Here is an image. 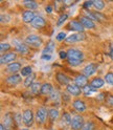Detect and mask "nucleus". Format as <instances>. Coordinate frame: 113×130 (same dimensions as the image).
Segmentation results:
<instances>
[{
    "label": "nucleus",
    "mask_w": 113,
    "mask_h": 130,
    "mask_svg": "<svg viewBox=\"0 0 113 130\" xmlns=\"http://www.w3.org/2000/svg\"><path fill=\"white\" fill-rule=\"evenodd\" d=\"M67 61L71 66H79L84 61V55L80 50L69 48L67 51Z\"/></svg>",
    "instance_id": "1"
},
{
    "label": "nucleus",
    "mask_w": 113,
    "mask_h": 130,
    "mask_svg": "<svg viewBox=\"0 0 113 130\" xmlns=\"http://www.w3.org/2000/svg\"><path fill=\"white\" fill-rule=\"evenodd\" d=\"M47 117H48V110L45 107H40L37 109L35 119L38 125H43L45 123Z\"/></svg>",
    "instance_id": "2"
},
{
    "label": "nucleus",
    "mask_w": 113,
    "mask_h": 130,
    "mask_svg": "<svg viewBox=\"0 0 113 130\" xmlns=\"http://www.w3.org/2000/svg\"><path fill=\"white\" fill-rule=\"evenodd\" d=\"M22 119H23L24 126H26L27 128L31 127L34 124V120H35L34 112L31 111V109H25L22 113Z\"/></svg>",
    "instance_id": "3"
},
{
    "label": "nucleus",
    "mask_w": 113,
    "mask_h": 130,
    "mask_svg": "<svg viewBox=\"0 0 113 130\" xmlns=\"http://www.w3.org/2000/svg\"><path fill=\"white\" fill-rule=\"evenodd\" d=\"M85 121H84V118L81 116V115H76L72 117V121H71V125H70V128L72 130H81L84 125H85Z\"/></svg>",
    "instance_id": "4"
},
{
    "label": "nucleus",
    "mask_w": 113,
    "mask_h": 130,
    "mask_svg": "<svg viewBox=\"0 0 113 130\" xmlns=\"http://www.w3.org/2000/svg\"><path fill=\"white\" fill-rule=\"evenodd\" d=\"M24 43L26 45H30L34 47H39L42 44V39L40 38L38 35H29L25 38L24 40Z\"/></svg>",
    "instance_id": "5"
},
{
    "label": "nucleus",
    "mask_w": 113,
    "mask_h": 130,
    "mask_svg": "<svg viewBox=\"0 0 113 130\" xmlns=\"http://www.w3.org/2000/svg\"><path fill=\"white\" fill-rule=\"evenodd\" d=\"M14 121H15V118H13L11 112L5 113L3 116V119H2V125H3L4 129L5 130H13Z\"/></svg>",
    "instance_id": "6"
},
{
    "label": "nucleus",
    "mask_w": 113,
    "mask_h": 130,
    "mask_svg": "<svg viewBox=\"0 0 113 130\" xmlns=\"http://www.w3.org/2000/svg\"><path fill=\"white\" fill-rule=\"evenodd\" d=\"M86 39V36L84 32H79V34H71L69 35L66 40H65V42L66 43H77V42H81V41H83V40Z\"/></svg>",
    "instance_id": "7"
},
{
    "label": "nucleus",
    "mask_w": 113,
    "mask_h": 130,
    "mask_svg": "<svg viewBox=\"0 0 113 130\" xmlns=\"http://www.w3.org/2000/svg\"><path fill=\"white\" fill-rule=\"evenodd\" d=\"M13 44L15 46V50L16 52H18L19 54H22V55H25L28 53V46L24 43V42H20L19 40H13Z\"/></svg>",
    "instance_id": "8"
},
{
    "label": "nucleus",
    "mask_w": 113,
    "mask_h": 130,
    "mask_svg": "<svg viewBox=\"0 0 113 130\" xmlns=\"http://www.w3.org/2000/svg\"><path fill=\"white\" fill-rule=\"evenodd\" d=\"M66 91L70 94V95H73V96H79L81 93L83 92V89L81 88V87H79L77 84H72V83H70L69 85H67L66 86Z\"/></svg>",
    "instance_id": "9"
},
{
    "label": "nucleus",
    "mask_w": 113,
    "mask_h": 130,
    "mask_svg": "<svg viewBox=\"0 0 113 130\" xmlns=\"http://www.w3.org/2000/svg\"><path fill=\"white\" fill-rule=\"evenodd\" d=\"M16 58H17V55L15 53H6L4 55H1V59H0V62L1 64H11L13 62H15Z\"/></svg>",
    "instance_id": "10"
},
{
    "label": "nucleus",
    "mask_w": 113,
    "mask_h": 130,
    "mask_svg": "<svg viewBox=\"0 0 113 130\" xmlns=\"http://www.w3.org/2000/svg\"><path fill=\"white\" fill-rule=\"evenodd\" d=\"M96 70H98V64H95V63H89V64H87L86 66L84 67L83 69V72H84V75L86 77H89V76H92L94 75Z\"/></svg>",
    "instance_id": "11"
},
{
    "label": "nucleus",
    "mask_w": 113,
    "mask_h": 130,
    "mask_svg": "<svg viewBox=\"0 0 113 130\" xmlns=\"http://www.w3.org/2000/svg\"><path fill=\"white\" fill-rule=\"evenodd\" d=\"M31 26L34 28H37V29H40V28H43L46 24V21L45 19L42 17V16H36V18L34 19V21L30 23Z\"/></svg>",
    "instance_id": "12"
},
{
    "label": "nucleus",
    "mask_w": 113,
    "mask_h": 130,
    "mask_svg": "<svg viewBox=\"0 0 113 130\" xmlns=\"http://www.w3.org/2000/svg\"><path fill=\"white\" fill-rule=\"evenodd\" d=\"M21 81H22V77L21 75H18V74L9 76L5 79V82L9 85H18L19 83H21Z\"/></svg>",
    "instance_id": "13"
},
{
    "label": "nucleus",
    "mask_w": 113,
    "mask_h": 130,
    "mask_svg": "<svg viewBox=\"0 0 113 130\" xmlns=\"http://www.w3.org/2000/svg\"><path fill=\"white\" fill-rule=\"evenodd\" d=\"M55 78H56V81L59 82V84L62 86H67L70 84V79L65 74H63V72H56Z\"/></svg>",
    "instance_id": "14"
},
{
    "label": "nucleus",
    "mask_w": 113,
    "mask_h": 130,
    "mask_svg": "<svg viewBox=\"0 0 113 130\" xmlns=\"http://www.w3.org/2000/svg\"><path fill=\"white\" fill-rule=\"evenodd\" d=\"M80 22L82 23V25L84 26V28H88V29H92L95 27V23L89 19L88 17H85V16H82V17L80 18Z\"/></svg>",
    "instance_id": "15"
},
{
    "label": "nucleus",
    "mask_w": 113,
    "mask_h": 130,
    "mask_svg": "<svg viewBox=\"0 0 113 130\" xmlns=\"http://www.w3.org/2000/svg\"><path fill=\"white\" fill-rule=\"evenodd\" d=\"M36 18V15L33 11H25V12H23L22 13V20L23 22H25V23H31L34 21V19Z\"/></svg>",
    "instance_id": "16"
},
{
    "label": "nucleus",
    "mask_w": 113,
    "mask_h": 130,
    "mask_svg": "<svg viewBox=\"0 0 113 130\" xmlns=\"http://www.w3.org/2000/svg\"><path fill=\"white\" fill-rule=\"evenodd\" d=\"M87 83H88V77H86L85 75H79L74 79V84H77L81 88H84L86 85H88Z\"/></svg>",
    "instance_id": "17"
},
{
    "label": "nucleus",
    "mask_w": 113,
    "mask_h": 130,
    "mask_svg": "<svg viewBox=\"0 0 113 130\" xmlns=\"http://www.w3.org/2000/svg\"><path fill=\"white\" fill-rule=\"evenodd\" d=\"M72 106L73 108L78 111V112H84L86 110V104L84 103V101H82L81 99H77L72 102Z\"/></svg>",
    "instance_id": "18"
},
{
    "label": "nucleus",
    "mask_w": 113,
    "mask_h": 130,
    "mask_svg": "<svg viewBox=\"0 0 113 130\" xmlns=\"http://www.w3.org/2000/svg\"><path fill=\"white\" fill-rule=\"evenodd\" d=\"M21 69H22L21 68V63H19V62H13V63L7 65V67H6V70L9 72H11L12 75L17 74L19 70L21 71Z\"/></svg>",
    "instance_id": "19"
},
{
    "label": "nucleus",
    "mask_w": 113,
    "mask_h": 130,
    "mask_svg": "<svg viewBox=\"0 0 113 130\" xmlns=\"http://www.w3.org/2000/svg\"><path fill=\"white\" fill-rule=\"evenodd\" d=\"M69 28L72 29V30H76V31H79V32H83L84 31V26L82 25V23L80 21H77V20H72L69 22Z\"/></svg>",
    "instance_id": "20"
},
{
    "label": "nucleus",
    "mask_w": 113,
    "mask_h": 130,
    "mask_svg": "<svg viewBox=\"0 0 113 130\" xmlns=\"http://www.w3.org/2000/svg\"><path fill=\"white\" fill-rule=\"evenodd\" d=\"M71 121H72V118L70 116V113L69 112H63V115L61 117V125L63 127L70 126L71 125Z\"/></svg>",
    "instance_id": "21"
},
{
    "label": "nucleus",
    "mask_w": 113,
    "mask_h": 130,
    "mask_svg": "<svg viewBox=\"0 0 113 130\" xmlns=\"http://www.w3.org/2000/svg\"><path fill=\"white\" fill-rule=\"evenodd\" d=\"M53 90H54L53 86L50 83H44L41 86V91H40V93L44 94V95H50Z\"/></svg>",
    "instance_id": "22"
},
{
    "label": "nucleus",
    "mask_w": 113,
    "mask_h": 130,
    "mask_svg": "<svg viewBox=\"0 0 113 130\" xmlns=\"http://www.w3.org/2000/svg\"><path fill=\"white\" fill-rule=\"evenodd\" d=\"M90 85L95 88V89H100L102 88L104 85H105V80L100 78V77H96V78H93L91 80V82H90Z\"/></svg>",
    "instance_id": "23"
},
{
    "label": "nucleus",
    "mask_w": 113,
    "mask_h": 130,
    "mask_svg": "<svg viewBox=\"0 0 113 130\" xmlns=\"http://www.w3.org/2000/svg\"><path fill=\"white\" fill-rule=\"evenodd\" d=\"M59 117H60V112L56 108H50L48 110V118H49L51 123H54L59 119Z\"/></svg>",
    "instance_id": "24"
},
{
    "label": "nucleus",
    "mask_w": 113,
    "mask_h": 130,
    "mask_svg": "<svg viewBox=\"0 0 113 130\" xmlns=\"http://www.w3.org/2000/svg\"><path fill=\"white\" fill-rule=\"evenodd\" d=\"M22 4L28 9V11H36L38 9V3L36 1H33V0H26V1H23Z\"/></svg>",
    "instance_id": "25"
},
{
    "label": "nucleus",
    "mask_w": 113,
    "mask_h": 130,
    "mask_svg": "<svg viewBox=\"0 0 113 130\" xmlns=\"http://www.w3.org/2000/svg\"><path fill=\"white\" fill-rule=\"evenodd\" d=\"M87 16L88 18L93 20H100V19H104L105 18V15L99 13V12H87Z\"/></svg>",
    "instance_id": "26"
},
{
    "label": "nucleus",
    "mask_w": 113,
    "mask_h": 130,
    "mask_svg": "<svg viewBox=\"0 0 113 130\" xmlns=\"http://www.w3.org/2000/svg\"><path fill=\"white\" fill-rule=\"evenodd\" d=\"M96 90L98 89H95V88H93L90 84H88V85H86L84 88H83V92H84V94L86 95V96H89V95H92L93 93H95L96 92Z\"/></svg>",
    "instance_id": "27"
},
{
    "label": "nucleus",
    "mask_w": 113,
    "mask_h": 130,
    "mask_svg": "<svg viewBox=\"0 0 113 130\" xmlns=\"http://www.w3.org/2000/svg\"><path fill=\"white\" fill-rule=\"evenodd\" d=\"M20 72H21V76H22V77L27 78V77H29V76L33 75V67L29 66V65H27V66L23 67Z\"/></svg>",
    "instance_id": "28"
},
{
    "label": "nucleus",
    "mask_w": 113,
    "mask_h": 130,
    "mask_svg": "<svg viewBox=\"0 0 113 130\" xmlns=\"http://www.w3.org/2000/svg\"><path fill=\"white\" fill-rule=\"evenodd\" d=\"M41 84H40L39 82H35L33 85L30 86V92L33 94H38L40 93V91H41Z\"/></svg>",
    "instance_id": "29"
},
{
    "label": "nucleus",
    "mask_w": 113,
    "mask_h": 130,
    "mask_svg": "<svg viewBox=\"0 0 113 130\" xmlns=\"http://www.w3.org/2000/svg\"><path fill=\"white\" fill-rule=\"evenodd\" d=\"M35 79H36V76L34 74L31 75V76H29V77H27V78H25V80H24V82H23L24 86L30 88V86L35 83Z\"/></svg>",
    "instance_id": "30"
},
{
    "label": "nucleus",
    "mask_w": 113,
    "mask_h": 130,
    "mask_svg": "<svg viewBox=\"0 0 113 130\" xmlns=\"http://www.w3.org/2000/svg\"><path fill=\"white\" fill-rule=\"evenodd\" d=\"M54 51V42L53 41H49L47 43L46 47L44 48V54H49L51 55V53Z\"/></svg>",
    "instance_id": "31"
},
{
    "label": "nucleus",
    "mask_w": 113,
    "mask_h": 130,
    "mask_svg": "<svg viewBox=\"0 0 113 130\" xmlns=\"http://www.w3.org/2000/svg\"><path fill=\"white\" fill-rule=\"evenodd\" d=\"M67 19H68V14H63V15H61L60 17H59V19H58V21H56V26L61 27L63 24L66 22Z\"/></svg>",
    "instance_id": "32"
},
{
    "label": "nucleus",
    "mask_w": 113,
    "mask_h": 130,
    "mask_svg": "<svg viewBox=\"0 0 113 130\" xmlns=\"http://www.w3.org/2000/svg\"><path fill=\"white\" fill-rule=\"evenodd\" d=\"M93 6H94V9H96V11H102L105 7V2L102 1V0H94Z\"/></svg>",
    "instance_id": "33"
},
{
    "label": "nucleus",
    "mask_w": 113,
    "mask_h": 130,
    "mask_svg": "<svg viewBox=\"0 0 113 130\" xmlns=\"http://www.w3.org/2000/svg\"><path fill=\"white\" fill-rule=\"evenodd\" d=\"M10 50H11V44L6 42H1V44H0V52H1L2 55H4V53L6 54V52Z\"/></svg>",
    "instance_id": "34"
},
{
    "label": "nucleus",
    "mask_w": 113,
    "mask_h": 130,
    "mask_svg": "<svg viewBox=\"0 0 113 130\" xmlns=\"http://www.w3.org/2000/svg\"><path fill=\"white\" fill-rule=\"evenodd\" d=\"M104 80H105V82H106L107 84L113 86V72H111V71L107 72L106 76H105V79Z\"/></svg>",
    "instance_id": "35"
},
{
    "label": "nucleus",
    "mask_w": 113,
    "mask_h": 130,
    "mask_svg": "<svg viewBox=\"0 0 113 130\" xmlns=\"http://www.w3.org/2000/svg\"><path fill=\"white\" fill-rule=\"evenodd\" d=\"M49 96H50V99H51L52 101H54V102H55V101H56V102L60 101V93H59L58 90H55V89L51 92V94H50Z\"/></svg>",
    "instance_id": "36"
},
{
    "label": "nucleus",
    "mask_w": 113,
    "mask_h": 130,
    "mask_svg": "<svg viewBox=\"0 0 113 130\" xmlns=\"http://www.w3.org/2000/svg\"><path fill=\"white\" fill-rule=\"evenodd\" d=\"M0 20H1V23H9L11 21V17H10V15H7V14H1Z\"/></svg>",
    "instance_id": "37"
},
{
    "label": "nucleus",
    "mask_w": 113,
    "mask_h": 130,
    "mask_svg": "<svg viewBox=\"0 0 113 130\" xmlns=\"http://www.w3.org/2000/svg\"><path fill=\"white\" fill-rule=\"evenodd\" d=\"M66 38H67V36H66L65 32L61 31V32H59V34L56 35L55 40H56V41H64V40H66Z\"/></svg>",
    "instance_id": "38"
},
{
    "label": "nucleus",
    "mask_w": 113,
    "mask_h": 130,
    "mask_svg": "<svg viewBox=\"0 0 113 130\" xmlns=\"http://www.w3.org/2000/svg\"><path fill=\"white\" fill-rule=\"evenodd\" d=\"M93 129H94V124L92 123V122H87L81 130H93Z\"/></svg>",
    "instance_id": "39"
},
{
    "label": "nucleus",
    "mask_w": 113,
    "mask_h": 130,
    "mask_svg": "<svg viewBox=\"0 0 113 130\" xmlns=\"http://www.w3.org/2000/svg\"><path fill=\"white\" fill-rule=\"evenodd\" d=\"M15 121L19 126L21 125V123L23 122V119H22V113H16L15 115Z\"/></svg>",
    "instance_id": "40"
},
{
    "label": "nucleus",
    "mask_w": 113,
    "mask_h": 130,
    "mask_svg": "<svg viewBox=\"0 0 113 130\" xmlns=\"http://www.w3.org/2000/svg\"><path fill=\"white\" fill-rule=\"evenodd\" d=\"M41 59H42L43 61L47 62V61H50V60L52 59V56H51V55H49V54H43V55H42V57H41Z\"/></svg>",
    "instance_id": "41"
},
{
    "label": "nucleus",
    "mask_w": 113,
    "mask_h": 130,
    "mask_svg": "<svg viewBox=\"0 0 113 130\" xmlns=\"http://www.w3.org/2000/svg\"><path fill=\"white\" fill-rule=\"evenodd\" d=\"M91 6H93V1H86V2L83 3V9H84V10L90 9Z\"/></svg>",
    "instance_id": "42"
},
{
    "label": "nucleus",
    "mask_w": 113,
    "mask_h": 130,
    "mask_svg": "<svg viewBox=\"0 0 113 130\" xmlns=\"http://www.w3.org/2000/svg\"><path fill=\"white\" fill-rule=\"evenodd\" d=\"M59 56H60V58L61 59H67V52H64V51H62V52H60V54H59Z\"/></svg>",
    "instance_id": "43"
},
{
    "label": "nucleus",
    "mask_w": 113,
    "mask_h": 130,
    "mask_svg": "<svg viewBox=\"0 0 113 130\" xmlns=\"http://www.w3.org/2000/svg\"><path fill=\"white\" fill-rule=\"evenodd\" d=\"M107 101H108V103L111 105V106H113V94H110V95L108 96Z\"/></svg>",
    "instance_id": "44"
},
{
    "label": "nucleus",
    "mask_w": 113,
    "mask_h": 130,
    "mask_svg": "<svg viewBox=\"0 0 113 130\" xmlns=\"http://www.w3.org/2000/svg\"><path fill=\"white\" fill-rule=\"evenodd\" d=\"M45 12H46V13H51V12H52V6H50V5L46 6V9H45Z\"/></svg>",
    "instance_id": "45"
},
{
    "label": "nucleus",
    "mask_w": 113,
    "mask_h": 130,
    "mask_svg": "<svg viewBox=\"0 0 113 130\" xmlns=\"http://www.w3.org/2000/svg\"><path fill=\"white\" fill-rule=\"evenodd\" d=\"M0 129H1V130H5V129H4V127H3V125H2V124H1V126H0Z\"/></svg>",
    "instance_id": "46"
},
{
    "label": "nucleus",
    "mask_w": 113,
    "mask_h": 130,
    "mask_svg": "<svg viewBox=\"0 0 113 130\" xmlns=\"http://www.w3.org/2000/svg\"><path fill=\"white\" fill-rule=\"evenodd\" d=\"M21 130H28V129H27V128H26V129H21Z\"/></svg>",
    "instance_id": "47"
}]
</instances>
